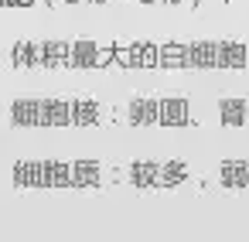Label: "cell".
<instances>
[{"mask_svg":"<svg viewBox=\"0 0 249 242\" xmlns=\"http://www.w3.org/2000/svg\"><path fill=\"white\" fill-rule=\"evenodd\" d=\"M45 58V41H18L11 48V62L14 69H38Z\"/></svg>","mask_w":249,"mask_h":242,"instance_id":"5","label":"cell"},{"mask_svg":"<svg viewBox=\"0 0 249 242\" xmlns=\"http://www.w3.org/2000/svg\"><path fill=\"white\" fill-rule=\"evenodd\" d=\"M215 48H218V65L242 69V62H246V52H242V45H235V41H222V45H215Z\"/></svg>","mask_w":249,"mask_h":242,"instance_id":"14","label":"cell"},{"mask_svg":"<svg viewBox=\"0 0 249 242\" xmlns=\"http://www.w3.org/2000/svg\"><path fill=\"white\" fill-rule=\"evenodd\" d=\"M65 4H75V0H65Z\"/></svg>","mask_w":249,"mask_h":242,"instance_id":"23","label":"cell"},{"mask_svg":"<svg viewBox=\"0 0 249 242\" xmlns=\"http://www.w3.org/2000/svg\"><path fill=\"white\" fill-rule=\"evenodd\" d=\"M11 123L14 126H41V99H14L11 106Z\"/></svg>","mask_w":249,"mask_h":242,"instance_id":"8","label":"cell"},{"mask_svg":"<svg viewBox=\"0 0 249 242\" xmlns=\"http://www.w3.org/2000/svg\"><path fill=\"white\" fill-rule=\"evenodd\" d=\"M160 65H164V69H184V65H191V58H188V45H181V41H167V45H160Z\"/></svg>","mask_w":249,"mask_h":242,"instance_id":"10","label":"cell"},{"mask_svg":"<svg viewBox=\"0 0 249 242\" xmlns=\"http://www.w3.org/2000/svg\"><path fill=\"white\" fill-rule=\"evenodd\" d=\"M126 120H130V126H154V123H160V99L157 96H133L126 103Z\"/></svg>","mask_w":249,"mask_h":242,"instance_id":"1","label":"cell"},{"mask_svg":"<svg viewBox=\"0 0 249 242\" xmlns=\"http://www.w3.org/2000/svg\"><path fill=\"white\" fill-rule=\"evenodd\" d=\"M14 188L18 191H28L31 188V164L28 160H18L14 164Z\"/></svg>","mask_w":249,"mask_h":242,"instance_id":"19","label":"cell"},{"mask_svg":"<svg viewBox=\"0 0 249 242\" xmlns=\"http://www.w3.org/2000/svg\"><path fill=\"white\" fill-rule=\"evenodd\" d=\"M72 171H75V188H103V181H106L99 160H75Z\"/></svg>","mask_w":249,"mask_h":242,"instance_id":"9","label":"cell"},{"mask_svg":"<svg viewBox=\"0 0 249 242\" xmlns=\"http://www.w3.org/2000/svg\"><path fill=\"white\" fill-rule=\"evenodd\" d=\"M188 58L198 69H212V65H218V48L212 41H195V45H188Z\"/></svg>","mask_w":249,"mask_h":242,"instance_id":"11","label":"cell"},{"mask_svg":"<svg viewBox=\"0 0 249 242\" xmlns=\"http://www.w3.org/2000/svg\"><path fill=\"white\" fill-rule=\"evenodd\" d=\"M116 45V65L120 69H140V55H137V41L133 45H123V41H113Z\"/></svg>","mask_w":249,"mask_h":242,"instance_id":"17","label":"cell"},{"mask_svg":"<svg viewBox=\"0 0 249 242\" xmlns=\"http://www.w3.org/2000/svg\"><path fill=\"white\" fill-rule=\"evenodd\" d=\"M69 55H72V45H69V41H45V58H41V65H45V69H62V65H69Z\"/></svg>","mask_w":249,"mask_h":242,"instance_id":"12","label":"cell"},{"mask_svg":"<svg viewBox=\"0 0 249 242\" xmlns=\"http://www.w3.org/2000/svg\"><path fill=\"white\" fill-rule=\"evenodd\" d=\"M52 188H75V171L69 160H52Z\"/></svg>","mask_w":249,"mask_h":242,"instance_id":"15","label":"cell"},{"mask_svg":"<svg viewBox=\"0 0 249 242\" xmlns=\"http://www.w3.org/2000/svg\"><path fill=\"white\" fill-rule=\"evenodd\" d=\"M126 177L133 188H160V164L157 160H133Z\"/></svg>","mask_w":249,"mask_h":242,"instance_id":"7","label":"cell"},{"mask_svg":"<svg viewBox=\"0 0 249 242\" xmlns=\"http://www.w3.org/2000/svg\"><path fill=\"white\" fill-rule=\"evenodd\" d=\"M191 120L184 96H164L160 99V126H184Z\"/></svg>","mask_w":249,"mask_h":242,"instance_id":"6","label":"cell"},{"mask_svg":"<svg viewBox=\"0 0 249 242\" xmlns=\"http://www.w3.org/2000/svg\"><path fill=\"white\" fill-rule=\"evenodd\" d=\"M99 41L92 38H75L72 41V55H69V69H99Z\"/></svg>","mask_w":249,"mask_h":242,"instance_id":"2","label":"cell"},{"mask_svg":"<svg viewBox=\"0 0 249 242\" xmlns=\"http://www.w3.org/2000/svg\"><path fill=\"white\" fill-rule=\"evenodd\" d=\"M72 123L75 126H99L103 123V103L92 96H75L72 99Z\"/></svg>","mask_w":249,"mask_h":242,"instance_id":"4","label":"cell"},{"mask_svg":"<svg viewBox=\"0 0 249 242\" xmlns=\"http://www.w3.org/2000/svg\"><path fill=\"white\" fill-rule=\"evenodd\" d=\"M0 7H7V0H0Z\"/></svg>","mask_w":249,"mask_h":242,"instance_id":"22","label":"cell"},{"mask_svg":"<svg viewBox=\"0 0 249 242\" xmlns=\"http://www.w3.org/2000/svg\"><path fill=\"white\" fill-rule=\"evenodd\" d=\"M218 109H222V123H225V126L246 120V103H239V99H222Z\"/></svg>","mask_w":249,"mask_h":242,"instance_id":"16","label":"cell"},{"mask_svg":"<svg viewBox=\"0 0 249 242\" xmlns=\"http://www.w3.org/2000/svg\"><path fill=\"white\" fill-rule=\"evenodd\" d=\"M188 177V164L184 160H167L160 164V188H178Z\"/></svg>","mask_w":249,"mask_h":242,"instance_id":"13","label":"cell"},{"mask_svg":"<svg viewBox=\"0 0 249 242\" xmlns=\"http://www.w3.org/2000/svg\"><path fill=\"white\" fill-rule=\"evenodd\" d=\"M41 126H72V99H41Z\"/></svg>","mask_w":249,"mask_h":242,"instance_id":"3","label":"cell"},{"mask_svg":"<svg viewBox=\"0 0 249 242\" xmlns=\"http://www.w3.org/2000/svg\"><path fill=\"white\" fill-rule=\"evenodd\" d=\"M137 55H140V69H160V48L154 41H137Z\"/></svg>","mask_w":249,"mask_h":242,"instance_id":"18","label":"cell"},{"mask_svg":"<svg viewBox=\"0 0 249 242\" xmlns=\"http://www.w3.org/2000/svg\"><path fill=\"white\" fill-rule=\"evenodd\" d=\"M249 181V164H235V184H246Z\"/></svg>","mask_w":249,"mask_h":242,"instance_id":"20","label":"cell"},{"mask_svg":"<svg viewBox=\"0 0 249 242\" xmlns=\"http://www.w3.org/2000/svg\"><path fill=\"white\" fill-rule=\"evenodd\" d=\"M31 4H38V0H7V7H31Z\"/></svg>","mask_w":249,"mask_h":242,"instance_id":"21","label":"cell"}]
</instances>
